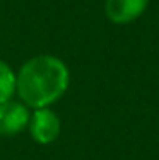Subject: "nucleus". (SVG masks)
Returning <instances> with one entry per match:
<instances>
[{"label":"nucleus","instance_id":"nucleus-1","mask_svg":"<svg viewBox=\"0 0 159 160\" xmlns=\"http://www.w3.org/2000/svg\"><path fill=\"white\" fill-rule=\"evenodd\" d=\"M70 83L65 62L53 55H38L28 60L16 75V92L28 108H50L63 97Z\"/></svg>","mask_w":159,"mask_h":160},{"label":"nucleus","instance_id":"nucleus-2","mask_svg":"<svg viewBox=\"0 0 159 160\" xmlns=\"http://www.w3.org/2000/svg\"><path fill=\"white\" fill-rule=\"evenodd\" d=\"M28 129L31 138L40 145H50L58 138L62 131V123L55 111L50 108L34 109V112L29 116Z\"/></svg>","mask_w":159,"mask_h":160},{"label":"nucleus","instance_id":"nucleus-3","mask_svg":"<svg viewBox=\"0 0 159 160\" xmlns=\"http://www.w3.org/2000/svg\"><path fill=\"white\" fill-rule=\"evenodd\" d=\"M29 109L24 102L5 101L0 104V136H16L28 128Z\"/></svg>","mask_w":159,"mask_h":160},{"label":"nucleus","instance_id":"nucleus-4","mask_svg":"<svg viewBox=\"0 0 159 160\" xmlns=\"http://www.w3.org/2000/svg\"><path fill=\"white\" fill-rule=\"evenodd\" d=\"M149 7V0H104V14L113 24L125 26L137 21Z\"/></svg>","mask_w":159,"mask_h":160},{"label":"nucleus","instance_id":"nucleus-5","mask_svg":"<svg viewBox=\"0 0 159 160\" xmlns=\"http://www.w3.org/2000/svg\"><path fill=\"white\" fill-rule=\"evenodd\" d=\"M16 94V73L10 65L0 60V104L10 101Z\"/></svg>","mask_w":159,"mask_h":160}]
</instances>
